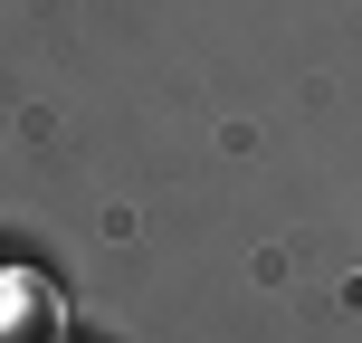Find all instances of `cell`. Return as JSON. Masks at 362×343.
Wrapping results in <instances>:
<instances>
[{
	"label": "cell",
	"mask_w": 362,
	"mask_h": 343,
	"mask_svg": "<svg viewBox=\"0 0 362 343\" xmlns=\"http://www.w3.org/2000/svg\"><path fill=\"white\" fill-rule=\"evenodd\" d=\"M353 296H362V286H353Z\"/></svg>",
	"instance_id": "6da1fadb"
}]
</instances>
